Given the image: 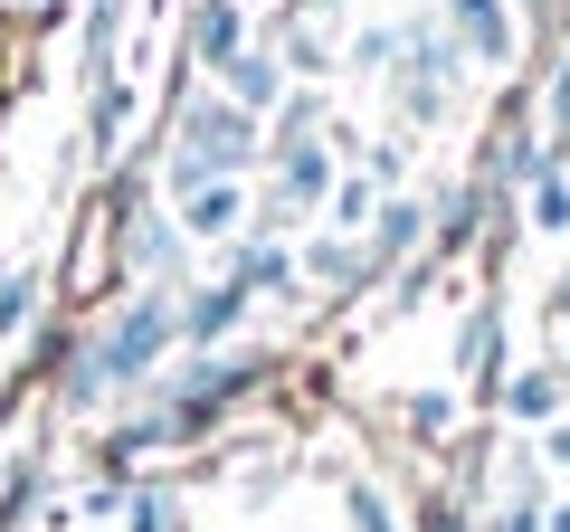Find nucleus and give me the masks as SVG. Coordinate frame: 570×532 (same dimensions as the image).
I'll return each instance as SVG.
<instances>
[{"instance_id":"10","label":"nucleus","mask_w":570,"mask_h":532,"mask_svg":"<svg viewBox=\"0 0 570 532\" xmlns=\"http://www.w3.org/2000/svg\"><path fill=\"white\" fill-rule=\"evenodd\" d=\"M513 418H561V371H523V381L504 390Z\"/></svg>"},{"instance_id":"13","label":"nucleus","mask_w":570,"mask_h":532,"mask_svg":"<svg viewBox=\"0 0 570 532\" xmlns=\"http://www.w3.org/2000/svg\"><path fill=\"white\" fill-rule=\"evenodd\" d=\"M333 219H343V228L381 219V181H371V171H362V181H333Z\"/></svg>"},{"instance_id":"2","label":"nucleus","mask_w":570,"mask_h":532,"mask_svg":"<svg viewBox=\"0 0 570 532\" xmlns=\"http://www.w3.org/2000/svg\"><path fill=\"white\" fill-rule=\"evenodd\" d=\"M171 333H181V314H171V295L153 286V295H134V305L115 314V324L86 343V362H77V400H96V390H115V381H142V371L171 352Z\"/></svg>"},{"instance_id":"21","label":"nucleus","mask_w":570,"mask_h":532,"mask_svg":"<svg viewBox=\"0 0 570 532\" xmlns=\"http://www.w3.org/2000/svg\"><path fill=\"white\" fill-rule=\"evenodd\" d=\"M561 371H570V343H561Z\"/></svg>"},{"instance_id":"19","label":"nucleus","mask_w":570,"mask_h":532,"mask_svg":"<svg viewBox=\"0 0 570 532\" xmlns=\"http://www.w3.org/2000/svg\"><path fill=\"white\" fill-rule=\"evenodd\" d=\"M551 466H570V418H561V428H551Z\"/></svg>"},{"instance_id":"15","label":"nucleus","mask_w":570,"mask_h":532,"mask_svg":"<svg viewBox=\"0 0 570 532\" xmlns=\"http://www.w3.org/2000/svg\"><path fill=\"white\" fill-rule=\"evenodd\" d=\"M29 305H39V276H10V286H0V343L29 324Z\"/></svg>"},{"instance_id":"3","label":"nucleus","mask_w":570,"mask_h":532,"mask_svg":"<svg viewBox=\"0 0 570 532\" xmlns=\"http://www.w3.org/2000/svg\"><path fill=\"white\" fill-rule=\"evenodd\" d=\"M314 200H333V152L314 144V134H285V144H276V200H266V219H305Z\"/></svg>"},{"instance_id":"22","label":"nucleus","mask_w":570,"mask_h":532,"mask_svg":"<svg viewBox=\"0 0 570 532\" xmlns=\"http://www.w3.org/2000/svg\"><path fill=\"white\" fill-rule=\"evenodd\" d=\"M561 305H570V286H561Z\"/></svg>"},{"instance_id":"5","label":"nucleus","mask_w":570,"mask_h":532,"mask_svg":"<svg viewBox=\"0 0 570 532\" xmlns=\"http://www.w3.org/2000/svg\"><path fill=\"white\" fill-rule=\"evenodd\" d=\"M171 209H181V238H228V228L247 219V190L238 181H200V190H181Z\"/></svg>"},{"instance_id":"14","label":"nucleus","mask_w":570,"mask_h":532,"mask_svg":"<svg viewBox=\"0 0 570 532\" xmlns=\"http://www.w3.org/2000/svg\"><path fill=\"white\" fill-rule=\"evenodd\" d=\"M238 286H247V295H257V286H295V257H285V247H247Z\"/></svg>"},{"instance_id":"18","label":"nucleus","mask_w":570,"mask_h":532,"mask_svg":"<svg viewBox=\"0 0 570 532\" xmlns=\"http://www.w3.org/2000/svg\"><path fill=\"white\" fill-rule=\"evenodd\" d=\"M352 523H362V532H400V523H390V504H381L371 485H352Z\"/></svg>"},{"instance_id":"1","label":"nucleus","mask_w":570,"mask_h":532,"mask_svg":"<svg viewBox=\"0 0 570 532\" xmlns=\"http://www.w3.org/2000/svg\"><path fill=\"white\" fill-rule=\"evenodd\" d=\"M247 162H257V115H247L238 96H200V105L181 115V134H171L163 190L181 200V190H200V181H238Z\"/></svg>"},{"instance_id":"6","label":"nucleus","mask_w":570,"mask_h":532,"mask_svg":"<svg viewBox=\"0 0 570 532\" xmlns=\"http://www.w3.org/2000/svg\"><path fill=\"white\" fill-rule=\"evenodd\" d=\"M238 48H247V10H238V0H200V10H190V58L228 67Z\"/></svg>"},{"instance_id":"20","label":"nucleus","mask_w":570,"mask_h":532,"mask_svg":"<svg viewBox=\"0 0 570 532\" xmlns=\"http://www.w3.org/2000/svg\"><path fill=\"white\" fill-rule=\"evenodd\" d=\"M542 532H570V504H561V513H551V523H542Z\"/></svg>"},{"instance_id":"4","label":"nucleus","mask_w":570,"mask_h":532,"mask_svg":"<svg viewBox=\"0 0 570 532\" xmlns=\"http://www.w3.org/2000/svg\"><path fill=\"white\" fill-rule=\"evenodd\" d=\"M448 39L466 48L475 67H513L523 29H513V0H448Z\"/></svg>"},{"instance_id":"7","label":"nucleus","mask_w":570,"mask_h":532,"mask_svg":"<svg viewBox=\"0 0 570 532\" xmlns=\"http://www.w3.org/2000/svg\"><path fill=\"white\" fill-rule=\"evenodd\" d=\"M419 228H428V209H419V200H381V219H371V247H362L371 276H381L390 257H409V247H419Z\"/></svg>"},{"instance_id":"11","label":"nucleus","mask_w":570,"mask_h":532,"mask_svg":"<svg viewBox=\"0 0 570 532\" xmlns=\"http://www.w3.org/2000/svg\"><path fill=\"white\" fill-rule=\"evenodd\" d=\"M314 276H324V286H362V276H371V257H362V247H352V238H324V247H314Z\"/></svg>"},{"instance_id":"12","label":"nucleus","mask_w":570,"mask_h":532,"mask_svg":"<svg viewBox=\"0 0 570 532\" xmlns=\"http://www.w3.org/2000/svg\"><path fill=\"white\" fill-rule=\"evenodd\" d=\"M124 257L134 266H171V228L153 219V209H134V219H124Z\"/></svg>"},{"instance_id":"16","label":"nucleus","mask_w":570,"mask_h":532,"mask_svg":"<svg viewBox=\"0 0 570 532\" xmlns=\"http://www.w3.org/2000/svg\"><path fill=\"white\" fill-rule=\"evenodd\" d=\"M542 152H570V58H561V77H551V134H542Z\"/></svg>"},{"instance_id":"17","label":"nucleus","mask_w":570,"mask_h":532,"mask_svg":"<svg viewBox=\"0 0 570 532\" xmlns=\"http://www.w3.org/2000/svg\"><path fill=\"white\" fill-rule=\"evenodd\" d=\"M532 219H542V228H570V181H542V190H532Z\"/></svg>"},{"instance_id":"8","label":"nucleus","mask_w":570,"mask_h":532,"mask_svg":"<svg viewBox=\"0 0 570 532\" xmlns=\"http://www.w3.org/2000/svg\"><path fill=\"white\" fill-rule=\"evenodd\" d=\"M219 77H228V96H238L247 115H257V105H276V86H285V67H276V58H257V48H238V58H228Z\"/></svg>"},{"instance_id":"9","label":"nucleus","mask_w":570,"mask_h":532,"mask_svg":"<svg viewBox=\"0 0 570 532\" xmlns=\"http://www.w3.org/2000/svg\"><path fill=\"white\" fill-rule=\"evenodd\" d=\"M238 305H247V286H238V276H228V286H209V295H200V305H190V314H181V333H190V343H219V333H228V324H238Z\"/></svg>"}]
</instances>
